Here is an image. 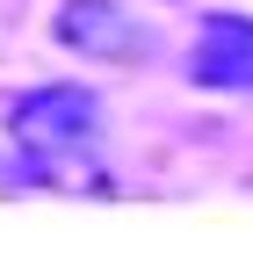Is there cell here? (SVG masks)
<instances>
[{
	"label": "cell",
	"mask_w": 253,
	"mask_h": 253,
	"mask_svg": "<svg viewBox=\"0 0 253 253\" xmlns=\"http://www.w3.org/2000/svg\"><path fill=\"white\" fill-rule=\"evenodd\" d=\"M58 43L65 51H87V58H145L152 37H145V22L116 0H65L58 7Z\"/></svg>",
	"instance_id": "cell-3"
},
{
	"label": "cell",
	"mask_w": 253,
	"mask_h": 253,
	"mask_svg": "<svg viewBox=\"0 0 253 253\" xmlns=\"http://www.w3.org/2000/svg\"><path fill=\"white\" fill-rule=\"evenodd\" d=\"M188 80L217 87V94H253V15H203L195 22V51H188Z\"/></svg>",
	"instance_id": "cell-2"
},
{
	"label": "cell",
	"mask_w": 253,
	"mask_h": 253,
	"mask_svg": "<svg viewBox=\"0 0 253 253\" xmlns=\"http://www.w3.org/2000/svg\"><path fill=\"white\" fill-rule=\"evenodd\" d=\"M7 137H15L29 159H37L43 174H51V167H73V159L94 152V137H101V101L87 94V87H73V80L37 87L29 101H15Z\"/></svg>",
	"instance_id": "cell-1"
}]
</instances>
